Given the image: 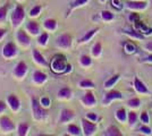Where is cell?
I'll list each match as a JSON object with an SVG mask.
<instances>
[{"mask_svg": "<svg viewBox=\"0 0 152 136\" xmlns=\"http://www.w3.org/2000/svg\"><path fill=\"white\" fill-rule=\"evenodd\" d=\"M18 1H23V0H18Z\"/></svg>", "mask_w": 152, "mask_h": 136, "instance_id": "52", "label": "cell"}, {"mask_svg": "<svg viewBox=\"0 0 152 136\" xmlns=\"http://www.w3.org/2000/svg\"><path fill=\"white\" fill-rule=\"evenodd\" d=\"M140 132L143 135H146V136L152 135V128L149 126V124H142V126L140 127Z\"/></svg>", "mask_w": 152, "mask_h": 136, "instance_id": "36", "label": "cell"}, {"mask_svg": "<svg viewBox=\"0 0 152 136\" xmlns=\"http://www.w3.org/2000/svg\"><path fill=\"white\" fill-rule=\"evenodd\" d=\"M103 135H106V136H123V133H121V129H119L117 126L110 125L107 129L104 130Z\"/></svg>", "mask_w": 152, "mask_h": 136, "instance_id": "19", "label": "cell"}, {"mask_svg": "<svg viewBox=\"0 0 152 136\" xmlns=\"http://www.w3.org/2000/svg\"><path fill=\"white\" fill-rule=\"evenodd\" d=\"M6 33H7L6 28H0V40L2 39L5 35H6Z\"/></svg>", "mask_w": 152, "mask_h": 136, "instance_id": "49", "label": "cell"}, {"mask_svg": "<svg viewBox=\"0 0 152 136\" xmlns=\"http://www.w3.org/2000/svg\"><path fill=\"white\" fill-rule=\"evenodd\" d=\"M127 112L125 108H119L117 109L116 112H115V116H116V119L119 121V123H125L127 121Z\"/></svg>", "mask_w": 152, "mask_h": 136, "instance_id": "20", "label": "cell"}, {"mask_svg": "<svg viewBox=\"0 0 152 136\" xmlns=\"http://www.w3.org/2000/svg\"><path fill=\"white\" fill-rule=\"evenodd\" d=\"M7 12H8V5H5V6L0 7V22L6 20Z\"/></svg>", "mask_w": 152, "mask_h": 136, "instance_id": "40", "label": "cell"}, {"mask_svg": "<svg viewBox=\"0 0 152 136\" xmlns=\"http://www.w3.org/2000/svg\"><path fill=\"white\" fill-rule=\"evenodd\" d=\"M51 71L53 73H58V74H61V73H67L70 71L72 69V66L69 64H67L66 61V57L64 55H57L55 56L50 63Z\"/></svg>", "mask_w": 152, "mask_h": 136, "instance_id": "1", "label": "cell"}, {"mask_svg": "<svg viewBox=\"0 0 152 136\" xmlns=\"http://www.w3.org/2000/svg\"><path fill=\"white\" fill-rule=\"evenodd\" d=\"M16 53H17V48L13 42H8L2 48V56L5 58H12L14 56H16Z\"/></svg>", "mask_w": 152, "mask_h": 136, "instance_id": "11", "label": "cell"}, {"mask_svg": "<svg viewBox=\"0 0 152 136\" xmlns=\"http://www.w3.org/2000/svg\"><path fill=\"white\" fill-rule=\"evenodd\" d=\"M101 18L104 22H111L115 18V14L111 13L110 10H102L101 12Z\"/></svg>", "mask_w": 152, "mask_h": 136, "instance_id": "34", "label": "cell"}, {"mask_svg": "<svg viewBox=\"0 0 152 136\" xmlns=\"http://www.w3.org/2000/svg\"><path fill=\"white\" fill-rule=\"evenodd\" d=\"M32 110L37 119H43L47 116V110L37 97H32Z\"/></svg>", "mask_w": 152, "mask_h": 136, "instance_id": "3", "label": "cell"}, {"mask_svg": "<svg viewBox=\"0 0 152 136\" xmlns=\"http://www.w3.org/2000/svg\"><path fill=\"white\" fill-rule=\"evenodd\" d=\"M137 120H139V116H137V113L135 112V110L131 109V111L127 113V123H128V125H129V127L135 126L136 123H137Z\"/></svg>", "mask_w": 152, "mask_h": 136, "instance_id": "23", "label": "cell"}, {"mask_svg": "<svg viewBox=\"0 0 152 136\" xmlns=\"http://www.w3.org/2000/svg\"><path fill=\"white\" fill-rule=\"evenodd\" d=\"M0 127L4 132H12L15 128V124L9 117L4 116L0 117Z\"/></svg>", "mask_w": 152, "mask_h": 136, "instance_id": "12", "label": "cell"}, {"mask_svg": "<svg viewBox=\"0 0 152 136\" xmlns=\"http://www.w3.org/2000/svg\"><path fill=\"white\" fill-rule=\"evenodd\" d=\"M144 49H145L148 52L152 53V41H149V42L144 43Z\"/></svg>", "mask_w": 152, "mask_h": 136, "instance_id": "46", "label": "cell"}, {"mask_svg": "<svg viewBox=\"0 0 152 136\" xmlns=\"http://www.w3.org/2000/svg\"><path fill=\"white\" fill-rule=\"evenodd\" d=\"M123 97H124V95H123V93H121V91L110 90L104 94V97L102 100V104L103 105H108L110 102H113L115 100H123Z\"/></svg>", "mask_w": 152, "mask_h": 136, "instance_id": "6", "label": "cell"}, {"mask_svg": "<svg viewBox=\"0 0 152 136\" xmlns=\"http://www.w3.org/2000/svg\"><path fill=\"white\" fill-rule=\"evenodd\" d=\"M75 117L74 111L70 110V109H63L60 112V118H59V123H69L70 120H73V118Z\"/></svg>", "mask_w": 152, "mask_h": 136, "instance_id": "14", "label": "cell"}, {"mask_svg": "<svg viewBox=\"0 0 152 136\" xmlns=\"http://www.w3.org/2000/svg\"><path fill=\"white\" fill-rule=\"evenodd\" d=\"M26 30L28 33H31L32 35H38L40 33V25L35 20H30L26 23Z\"/></svg>", "mask_w": 152, "mask_h": 136, "instance_id": "16", "label": "cell"}, {"mask_svg": "<svg viewBox=\"0 0 152 136\" xmlns=\"http://www.w3.org/2000/svg\"><path fill=\"white\" fill-rule=\"evenodd\" d=\"M43 26L48 31H55L57 28V20L53 18H48L43 22Z\"/></svg>", "mask_w": 152, "mask_h": 136, "instance_id": "28", "label": "cell"}, {"mask_svg": "<svg viewBox=\"0 0 152 136\" xmlns=\"http://www.w3.org/2000/svg\"><path fill=\"white\" fill-rule=\"evenodd\" d=\"M25 18V10L22 6H16L12 14V25L13 27H18Z\"/></svg>", "mask_w": 152, "mask_h": 136, "instance_id": "2", "label": "cell"}, {"mask_svg": "<svg viewBox=\"0 0 152 136\" xmlns=\"http://www.w3.org/2000/svg\"><path fill=\"white\" fill-rule=\"evenodd\" d=\"M123 33L127 35L128 38H131V39H134V40H143L144 39V34H142V33L140 32L139 30H125V31H123Z\"/></svg>", "mask_w": 152, "mask_h": 136, "instance_id": "17", "label": "cell"}, {"mask_svg": "<svg viewBox=\"0 0 152 136\" xmlns=\"http://www.w3.org/2000/svg\"><path fill=\"white\" fill-rule=\"evenodd\" d=\"M56 43L58 47L64 48V49H68L72 45V36H70L68 33H64L61 34L57 40H56Z\"/></svg>", "mask_w": 152, "mask_h": 136, "instance_id": "9", "label": "cell"}, {"mask_svg": "<svg viewBox=\"0 0 152 136\" xmlns=\"http://www.w3.org/2000/svg\"><path fill=\"white\" fill-rule=\"evenodd\" d=\"M111 5L116 9H121L123 8V4H121V0H111Z\"/></svg>", "mask_w": 152, "mask_h": 136, "instance_id": "44", "label": "cell"}, {"mask_svg": "<svg viewBox=\"0 0 152 136\" xmlns=\"http://www.w3.org/2000/svg\"><path fill=\"white\" fill-rule=\"evenodd\" d=\"M126 104L128 108H131L133 110H136V109H139L140 105H141V100H140L139 97H132V99H129L127 101Z\"/></svg>", "mask_w": 152, "mask_h": 136, "instance_id": "29", "label": "cell"}, {"mask_svg": "<svg viewBox=\"0 0 152 136\" xmlns=\"http://www.w3.org/2000/svg\"><path fill=\"white\" fill-rule=\"evenodd\" d=\"M133 86H134V90L136 91L139 94H150V90L148 89V86L137 76L134 77Z\"/></svg>", "mask_w": 152, "mask_h": 136, "instance_id": "7", "label": "cell"}, {"mask_svg": "<svg viewBox=\"0 0 152 136\" xmlns=\"http://www.w3.org/2000/svg\"><path fill=\"white\" fill-rule=\"evenodd\" d=\"M48 40H49V34L47 32H43L42 34H40V36L38 38V43L40 45H45Z\"/></svg>", "mask_w": 152, "mask_h": 136, "instance_id": "37", "label": "cell"}, {"mask_svg": "<svg viewBox=\"0 0 152 136\" xmlns=\"http://www.w3.org/2000/svg\"><path fill=\"white\" fill-rule=\"evenodd\" d=\"M149 2H150V5L152 6V0H149Z\"/></svg>", "mask_w": 152, "mask_h": 136, "instance_id": "51", "label": "cell"}, {"mask_svg": "<svg viewBox=\"0 0 152 136\" xmlns=\"http://www.w3.org/2000/svg\"><path fill=\"white\" fill-rule=\"evenodd\" d=\"M99 31V27H95V28H92L90 30L89 32H86L84 35H83L81 39L78 40V43H85V42H89L90 40L94 36V34Z\"/></svg>", "mask_w": 152, "mask_h": 136, "instance_id": "22", "label": "cell"}, {"mask_svg": "<svg viewBox=\"0 0 152 136\" xmlns=\"http://www.w3.org/2000/svg\"><path fill=\"white\" fill-rule=\"evenodd\" d=\"M27 73V65L25 61H18L17 65L14 68V75L17 78H23Z\"/></svg>", "mask_w": 152, "mask_h": 136, "instance_id": "10", "label": "cell"}, {"mask_svg": "<svg viewBox=\"0 0 152 136\" xmlns=\"http://www.w3.org/2000/svg\"><path fill=\"white\" fill-rule=\"evenodd\" d=\"M78 85H80V87H81V89H94L95 87L94 83H93L91 79H88V78L82 79Z\"/></svg>", "mask_w": 152, "mask_h": 136, "instance_id": "33", "label": "cell"}, {"mask_svg": "<svg viewBox=\"0 0 152 136\" xmlns=\"http://www.w3.org/2000/svg\"><path fill=\"white\" fill-rule=\"evenodd\" d=\"M101 52H102L101 42H96V43H94V45H93L92 49H91L92 56H93V57H99V56L101 55Z\"/></svg>", "mask_w": 152, "mask_h": 136, "instance_id": "32", "label": "cell"}, {"mask_svg": "<svg viewBox=\"0 0 152 136\" xmlns=\"http://www.w3.org/2000/svg\"><path fill=\"white\" fill-rule=\"evenodd\" d=\"M67 132H68L69 135H73V136H78L83 133L82 129H81L77 125H75V124H70V125H68Z\"/></svg>", "mask_w": 152, "mask_h": 136, "instance_id": "27", "label": "cell"}, {"mask_svg": "<svg viewBox=\"0 0 152 136\" xmlns=\"http://www.w3.org/2000/svg\"><path fill=\"white\" fill-rule=\"evenodd\" d=\"M90 0H74L72 4H70V7H69V10H68V13H67V16L69 15L74 9L76 8H80V7L84 6V5H86L88 2H89Z\"/></svg>", "mask_w": 152, "mask_h": 136, "instance_id": "26", "label": "cell"}, {"mask_svg": "<svg viewBox=\"0 0 152 136\" xmlns=\"http://www.w3.org/2000/svg\"><path fill=\"white\" fill-rule=\"evenodd\" d=\"M86 118H88L89 120H91V121H94V123L99 119L98 115L94 113V112H89V113H86Z\"/></svg>", "mask_w": 152, "mask_h": 136, "instance_id": "43", "label": "cell"}, {"mask_svg": "<svg viewBox=\"0 0 152 136\" xmlns=\"http://www.w3.org/2000/svg\"><path fill=\"white\" fill-rule=\"evenodd\" d=\"M33 59H34V61L40 66H48V63H47V60L45 59L43 57V55L42 53H40V51H38L37 49H33Z\"/></svg>", "mask_w": 152, "mask_h": 136, "instance_id": "18", "label": "cell"}, {"mask_svg": "<svg viewBox=\"0 0 152 136\" xmlns=\"http://www.w3.org/2000/svg\"><path fill=\"white\" fill-rule=\"evenodd\" d=\"M99 1H100V2H106L107 0H99Z\"/></svg>", "mask_w": 152, "mask_h": 136, "instance_id": "50", "label": "cell"}, {"mask_svg": "<svg viewBox=\"0 0 152 136\" xmlns=\"http://www.w3.org/2000/svg\"><path fill=\"white\" fill-rule=\"evenodd\" d=\"M128 20H131V22H133V23H136V22H139L140 20V16H139V14H136V13H132L129 14V16H128Z\"/></svg>", "mask_w": 152, "mask_h": 136, "instance_id": "42", "label": "cell"}, {"mask_svg": "<svg viewBox=\"0 0 152 136\" xmlns=\"http://www.w3.org/2000/svg\"><path fill=\"white\" fill-rule=\"evenodd\" d=\"M81 102L84 107H94L96 104V99H95L93 92L88 91L82 97H81Z\"/></svg>", "mask_w": 152, "mask_h": 136, "instance_id": "8", "label": "cell"}, {"mask_svg": "<svg viewBox=\"0 0 152 136\" xmlns=\"http://www.w3.org/2000/svg\"><path fill=\"white\" fill-rule=\"evenodd\" d=\"M80 64L83 67H89V66L92 65V59L88 55H82L81 58H80Z\"/></svg>", "mask_w": 152, "mask_h": 136, "instance_id": "35", "label": "cell"}, {"mask_svg": "<svg viewBox=\"0 0 152 136\" xmlns=\"http://www.w3.org/2000/svg\"><path fill=\"white\" fill-rule=\"evenodd\" d=\"M40 102H41V104L43 105V107H49L51 103L50 99L49 97H42V99H40Z\"/></svg>", "mask_w": 152, "mask_h": 136, "instance_id": "45", "label": "cell"}, {"mask_svg": "<svg viewBox=\"0 0 152 136\" xmlns=\"http://www.w3.org/2000/svg\"><path fill=\"white\" fill-rule=\"evenodd\" d=\"M125 51L127 53H135L136 52V47L133 43H131V42H127L125 44Z\"/></svg>", "mask_w": 152, "mask_h": 136, "instance_id": "41", "label": "cell"}, {"mask_svg": "<svg viewBox=\"0 0 152 136\" xmlns=\"http://www.w3.org/2000/svg\"><path fill=\"white\" fill-rule=\"evenodd\" d=\"M16 39H17L19 44L23 45V47H27V45H30V43H31L30 35L25 31H23V30L17 31V33H16Z\"/></svg>", "mask_w": 152, "mask_h": 136, "instance_id": "13", "label": "cell"}, {"mask_svg": "<svg viewBox=\"0 0 152 136\" xmlns=\"http://www.w3.org/2000/svg\"><path fill=\"white\" fill-rule=\"evenodd\" d=\"M28 128H30V124L28 123H20L17 127V135L25 136L28 132Z\"/></svg>", "mask_w": 152, "mask_h": 136, "instance_id": "30", "label": "cell"}, {"mask_svg": "<svg viewBox=\"0 0 152 136\" xmlns=\"http://www.w3.org/2000/svg\"><path fill=\"white\" fill-rule=\"evenodd\" d=\"M33 81L37 83V84H42L47 81V75H45L43 71H35L33 74Z\"/></svg>", "mask_w": 152, "mask_h": 136, "instance_id": "24", "label": "cell"}, {"mask_svg": "<svg viewBox=\"0 0 152 136\" xmlns=\"http://www.w3.org/2000/svg\"><path fill=\"white\" fill-rule=\"evenodd\" d=\"M58 97H61V99H70V97H72V90L68 86L61 87L59 90V92H58Z\"/></svg>", "mask_w": 152, "mask_h": 136, "instance_id": "31", "label": "cell"}, {"mask_svg": "<svg viewBox=\"0 0 152 136\" xmlns=\"http://www.w3.org/2000/svg\"><path fill=\"white\" fill-rule=\"evenodd\" d=\"M140 120L142 124H149L150 123V115L148 111H142L140 115Z\"/></svg>", "mask_w": 152, "mask_h": 136, "instance_id": "38", "label": "cell"}, {"mask_svg": "<svg viewBox=\"0 0 152 136\" xmlns=\"http://www.w3.org/2000/svg\"><path fill=\"white\" fill-rule=\"evenodd\" d=\"M119 78H121V74H115V75H113L111 77H109L104 82V84H103V87L104 89H111L113 86H115V84L119 81Z\"/></svg>", "mask_w": 152, "mask_h": 136, "instance_id": "21", "label": "cell"}, {"mask_svg": "<svg viewBox=\"0 0 152 136\" xmlns=\"http://www.w3.org/2000/svg\"><path fill=\"white\" fill-rule=\"evenodd\" d=\"M125 6L127 9H129L132 12H140V10L146 9L148 2L145 0H128L125 2Z\"/></svg>", "mask_w": 152, "mask_h": 136, "instance_id": "5", "label": "cell"}, {"mask_svg": "<svg viewBox=\"0 0 152 136\" xmlns=\"http://www.w3.org/2000/svg\"><path fill=\"white\" fill-rule=\"evenodd\" d=\"M81 123H82V132L85 136L93 135L95 132H96V129H98L96 124H95L94 121L89 120L88 118H86V119L83 118L82 120H81Z\"/></svg>", "mask_w": 152, "mask_h": 136, "instance_id": "4", "label": "cell"}, {"mask_svg": "<svg viewBox=\"0 0 152 136\" xmlns=\"http://www.w3.org/2000/svg\"><path fill=\"white\" fill-rule=\"evenodd\" d=\"M41 10H42V7L40 6V5H37V6H34L30 10V16L31 17H35V16H38L39 14H40Z\"/></svg>", "mask_w": 152, "mask_h": 136, "instance_id": "39", "label": "cell"}, {"mask_svg": "<svg viewBox=\"0 0 152 136\" xmlns=\"http://www.w3.org/2000/svg\"><path fill=\"white\" fill-rule=\"evenodd\" d=\"M143 63H148V64H152V53H150L149 56H146L144 59H142Z\"/></svg>", "mask_w": 152, "mask_h": 136, "instance_id": "47", "label": "cell"}, {"mask_svg": "<svg viewBox=\"0 0 152 136\" xmlns=\"http://www.w3.org/2000/svg\"><path fill=\"white\" fill-rule=\"evenodd\" d=\"M6 107H7L6 103H5L4 101H1V100H0V113H1L2 111L6 110Z\"/></svg>", "mask_w": 152, "mask_h": 136, "instance_id": "48", "label": "cell"}, {"mask_svg": "<svg viewBox=\"0 0 152 136\" xmlns=\"http://www.w3.org/2000/svg\"><path fill=\"white\" fill-rule=\"evenodd\" d=\"M135 26H136V30H139L140 32L142 33V34H144V35H149V34H152V28H149L148 26L143 23V22H136L135 23Z\"/></svg>", "mask_w": 152, "mask_h": 136, "instance_id": "25", "label": "cell"}, {"mask_svg": "<svg viewBox=\"0 0 152 136\" xmlns=\"http://www.w3.org/2000/svg\"><path fill=\"white\" fill-rule=\"evenodd\" d=\"M7 103L9 105V108L13 111H18L20 108V102H19V99L15 94H10L7 97Z\"/></svg>", "mask_w": 152, "mask_h": 136, "instance_id": "15", "label": "cell"}]
</instances>
